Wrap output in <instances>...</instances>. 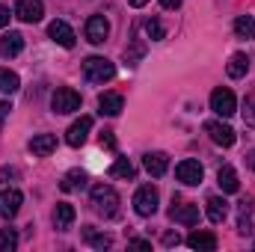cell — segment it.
I'll use <instances>...</instances> for the list:
<instances>
[{"label":"cell","instance_id":"cell-1","mask_svg":"<svg viewBox=\"0 0 255 252\" xmlns=\"http://www.w3.org/2000/svg\"><path fill=\"white\" fill-rule=\"evenodd\" d=\"M83 77L89 83H107V80L116 77V65L107 57H86L83 60Z\"/></svg>","mask_w":255,"mask_h":252},{"label":"cell","instance_id":"cell-2","mask_svg":"<svg viewBox=\"0 0 255 252\" xmlns=\"http://www.w3.org/2000/svg\"><path fill=\"white\" fill-rule=\"evenodd\" d=\"M92 208L101 217H116V211H119V193L110 187V184L92 187Z\"/></svg>","mask_w":255,"mask_h":252},{"label":"cell","instance_id":"cell-3","mask_svg":"<svg viewBox=\"0 0 255 252\" xmlns=\"http://www.w3.org/2000/svg\"><path fill=\"white\" fill-rule=\"evenodd\" d=\"M51 110L60 113V116L80 110V92H74L71 86H60V89L51 95Z\"/></svg>","mask_w":255,"mask_h":252},{"label":"cell","instance_id":"cell-4","mask_svg":"<svg viewBox=\"0 0 255 252\" xmlns=\"http://www.w3.org/2000/svg\"><path fill=\"white\" fill-rule=\"evenodd\" d=\"M211 110L217 113V116H223V119H229V116H235L238 113V101H235V92L232 89H214L211 92Z\"/></svg>","mask_w":255,"mask_h":252},{"label":"cell","instance_id":"cell-5","mask_svg":"<svg viewBox=\"0 0 255 252\" xmlns=\"http://www.w3.org/2000/svg\"><path fill=\"white\" fill-rule=\"evenodd\" d=\"M175 178L181 181V184H187V187H196V184H202V178H205V169H202V163L199 160H181L178 166H175Z\"/></svg>","mask_w":255,"mask_h":252},{"label":"cell","instance_id":"cell-6","mask_svg":"<svg viewBox=\"0 0 255 252\" xmlns=\"http://www.w3.org/2000/svg\"><path fill=\"white\" fill-rule=\"evenodd\" d=\"M133 211L139 217H151L157 211V190L151 187V184H145V187H139L133 193Z\"/></svg>","mask_w":255,"mask_h":252},{"label":"cell","instance_id":"cell-7","mask_svg":"<svg viewBox=\"0 0 255 252\" xmlns=\"http://www.w3.org/2000/svg\"><path fill=\"white\" fill-rule=\"evenodd\" d=\"M205 133L217 142V145H223V148H232L235 145V130L226 125V122H217V119H211V122H205Z\"/></svg>","mask_w":255,"mask_h":252},{"label":"cell","instance_id":"cell-8","mask_svg":"<svg viewBox=\"0 0 255 252\" xmlns=\"http://www.w3.org/2000/svg\"><path fill=\"white\" fill-rule=\"evenodd\" d=\"M45 15V3L42 0H18L15 3V18H21L24 24H36Z\"/></svg>","mask_w":255,"mask_h":252},{"label":"cell","instance_id":"cell-9","mask_svg":"<svg viewBox=\"0 0 255 252\" xmlns=\"http://www.w3.org/2000/svg\"><path fill=\"white\" fill-rule=\"evenodd\" d=\"M21 205H24L21 190H15V187L0 190V217H3V220H12V217L21 211Z\"/></svg>","mask_w":255,"mask_h":252},{"label":"cell","instance_id":"cell-10","mask_svg":"<svg viewBox=\"0 0 255 252\" xmlns=\"http://www.w3.org/2000/svg\"><path fill=\"white\" fill-rule=\"evenodd\" d=\"M107 36H110V21H107L104 15H92V18L86 21V39H89L92 45H104Z\"/></svg>","mask_w":255,"mask_h":252},{"label":"cell","instance_id":"cell-11","mask_svg":"<svg viewBox=\"0 0 255 252\" xmlns=\"http://www.w3.org/2000/svg\"><path fill=\"white\" fill-rule=\"evenodd\" d=\"M89 130H92V116H80V119H77L74 125L65 130V142L77 148V145H83V142H86Z\"/></svg>","mask_w":255,"mask_h":252},{"label":"cell","instance_id":"cell-12","mask_svg":"<svg viewBox=\"0 0 255 252\" xmlns=\"http://www.w3.org/2000/svg\"><path fill=\"white\" fill-rule=\"evenodd\" d=\"M48 36L60 45V48H74V42H77V36H74V30L65 24V21H51V27H48Z\"/></svg>","mask_w":255,"mask_h":252},{"label":"cell","instance_id":"cell-13","mask_svg":"<svg viewBox=\"0 0 255 252\" xmlns=\"http://www.w3.org/2000/svg\"><path fill=\"white\" fill-rule=\"evenodd\" d=\"M142 166H145L148 175L160 178V175H166V169H169V157H166L163 151H148V154L142 157Z\"/></svg>","mask_w":255,"mask_h":252},{"label":"cell","instance_id":"cell-14","mask_svg":"<svg viewBox=\"0 0 255 252\" xmlns=\"http://www.w3.org/2000/svg\"><path fill=\"white\" fill-rule=\"evenodd\" d=\"M122 107H125V98H122L119 92H104V95L98 98V113H101V116H119Z\"/></svg>","mask_w":255,"mask_h":252},{"label":"cell","instance_id":"cell-15","mask_svg":"<svg viewBox=\"0 0 255 252\" xmlns=\"http://www.w3.org/2000/svg\"><path fill=\"white\" fill-rule=\"evenodd\" d=\"M169 217L175 220V223H181V226H196L199 223V205H172L169 208Z\"/></svg>","mask_w":255,"mask_h":252},{"label":"cell","instance_id":"cell-16","mask_svg":"<svg viewBox=\"0 0 255 252\" xmlns=\"http://www.w3.org/2000/svg\"><path fill=\"white\" fill-rule=\"evenodd\" d=\"M205 214H208V220H211L214 226H220V223L229 217V202L220 199V196H211V199L205 202Z\"/></svg>","mask_w":255,"mask_h":252},{"label":"cell","instance_id":"cell-17","mask_svg":"<svg viewBox=\"0 0 255 252\" xmlns=\"http://www.w3.org/2000/svg\"><path fill=\"white\" fill-rule=\"evenodd\" d=\"M54 148H57V136H54V133H36V136L30 139V151H33L36 157H48Z\"/></svg>","mask_w":255,"mask_h":252},{"label":"cell","instance_id":"cell-18","mask_svg":"<svg viewBox=\"0 0 255 252\" xmlns=\"http://www.w3.org/2000/svg\"><path fill=\"white\" fill-rule=\"evenodd\" d=\"M21 51H24V36H21V33H6L3 42H0V54H3L6 60H12V57H18Z\"/></svg>","mask_w":255,"mask_h":252},{"label":"cell","instance_id":"cell-19","mask_svg":"<svg viewBox=\"0 0 255 252\" xmlns=\"http://www.w3.org/2000/svg\"><path fill=\"white\" fill-rule=\"evenodd\" d=\"M217 184L223 193H238L241 190V181H238V172L226 163V166H220V172H217Z\"/></svg>","mask_w":255,"mask_h":252},{"label":"cell","instance_id":"cell-20","mask_svg":"<svg viewBox=\"0 0 255 252\" xmlns=\"http://www.w3.org/2000/svg\"><path fill=\"white\" fill-rule=\"evenodd\" d=\"M74 205H68V202H60L57 205V211H54V226L60 229V232H65V229H71V223H74Z\"/></svg>","mask_w":255,"mask_h":252},{"label":"cell","instance_id":"cell-21","mask_svg":"<svg viewBox=\"0 0 255 252\" xmlns=\"http://www.w3.org/2000/svg\"><path fill=\"white\" fill-rule=\"evenodd\" d=\"M187 247L190 250H199V252H214L217 250V238L211 232H196V235L187 238Z\"/></svg>","mask_w":255,"mask_h":252},{"label":"cell","instance_id":"cell-22","mask_svg":"<svg viewBox=\"0 0 255 252\" xmlns=\"http://www.w3.org/2000/svg\"><path fill=\"white\" fill-rule=\"evenodd\" d=\"M83 241H86L92 250H107V247L113 244V238H110V235H101L95 226H83Z\"/></svg>","mask_w":255,"mask_h":252},{"label":"cell","instance_id":"cell-23","mask_svg":"<svg viewBox=\"0 0 255 252\" xmlns=\"http://www.w3.org/2000/svg\"><path fill=\"white\" fill-rule=\"evenodd\" d=\"M226 71H229L232 80L247 77V71H250V57H247V54H232V60H229V65H226Z\"/></svg>","mask_w":255,"mask_h":252},{"label":"cell","instance_id":"cell-24","mask_svg":"<svg viewBox=\"0 0 255 252\" xmlns=\"http://www.w3.org/2000/svg\"><path fill=\"white\" fill-rule=\"evenodd\" d=\"M18 89H21V77L15 71H9V68H0V92L3 95H15Z\"/></svg>","mask_w":255,"mask_h":252},{"label":"cell","instance_id":"cell-25","mask_svg":"<svg viewBox=\"0 0 255 252\" xmlns=\"http://www.w3.org/2000/svg\"><path fill=\"white\" fill-rule=\"evenodd\" d=\"M83 187H86V172H80V169L65 172V178L60 181V190H65V193H71V190H83Z\"/></svg>","mask_w":255,"mask_h":252},{"label":"cell","instance_id":"cell-26","mask_svg":"<svg viewBox=\"0 0 255 252\" xmlns=\"http://www.w3.org/2000/svg\"><path fill=\"white\" fill-rule=\"evenodd\" d=\"M235 33H238L241 39H255V18L253 15H238V21H235Z\"/></svg>","mask_w":255,"mask_h":252},{"label":"cell","instance_id":"cell-27","mask_svg":"<svg viewBox=\"0 0 255 252\" xmlns=\"http://www.w3.org/2000/svg\"><path fill=\"white\" fill-rule=\"evenodd\" d=\"M110 175L113 178H133V163L128 157H119L113 166H110Z\"/></svg>","mask_w":255,"mask_h":252},{"label":"cell","instance_id":"cell-28","mask_svg":"<svg viewBox=\"0 0 255 252\" xmlns=\"http://www.w3.org/2000/svg\"><path fill=\"white\" fill-rule=\"evenodd\" d=\"M145 36H148L151 42H160V39L166 36V27H163L157 18H148V21H145Z\"/></svg>","mask_w":255,"mask_h":252},{"label":"cell","instance_id":"cell-29","mask_svg":"<svg viewBox=\"0 0 255 252\" xmlns=\"http://www.w3.org/2000/svg\"><path fill=\"white\" fill-rule=\"evenodd\" d=\"M18 247V232L15 229H3L0 232V252H12Z\"/></svg>","mask_w":255,"mask_h":252},{"label":"cell","instance_id":"cell-30","mask_svg":"<svg viewBox=\"0 0 255 252\" xmlns=\"http://www.w3.org/2000/svg\"><path fill=\"white\" fill-rule=\"evenodd\" d=\"M244 122L255 127V95H247L244 98Z\"/></svg>","mask_w":255,"mask_h":252},{"label":"cell","instance_id":"cell-31","mask_svg":"<svg viewBox=\"0 0 255 252\" xmlns=\"http://www.w3.org/2000/svg\"><path fill=\"white\" fill-rule=\"evenodd\" d=\"M178 244H181V238H178L175 232H166V235H163V247H178Z\"/></svg>","mask_w":255,"mask_h":252},{"label":"cell","instance_id":"cell-32","mask_svg":"<svg viewBox=\"0 0 255 252\" xmlns=\"http://www.w3.org/2000/svg\"><path fill=\"white\" fill-rule=\"evenodd\" d=\"M9 178H18V169L15 166H3L0 169V181H9Z\"/></svg>","mask_w":255,"mask_h":252},{"label":"cell","instance_id":"cell-33","mask_svg":"<svg viewBox=\"0 0 255 252\" xmlns=\"http://www.w3.org/2000/svg\"><path fill=\"white\" fill-rule=\"evenodd\" d=\"M9 113H12V104H9V101H0V125L9 119Z\"/></svg>","mask_w":255,"mask_h":252},{"label":"cell","instance_id":"cell-34","mask_svg":"<svg viewBox=\"0 0 255 252\" xmlns=\"http://www.w3.org/2000/svg\"><path fill=\"white\" fill-rule=\"evenodd\" d=\"M9 18H12V15H9V6H3V3H0V30L9 24Z\"/></svg>","mask_w":255,"mask_h":252},{"label":"cell","instance_id":"cell-35","mask_svg":"<svg viewBox=\"0 0 255 252\" xmlns=\"http://www.w3.org/2000/svg\"><path fill=\"white\" fill-rule=\"evenodd\" d=\"M101 145H107V148H113V145H116V139H113V133H110V130H104V136H101Z\"/></svg>","mask_w":255,"mask_h":252},{"label":"cell","instance_id":"cell-36","mask_svg":"<svg viewBox=\"0 0 255 252\" xmlns=\"http://www.w3.org/2000/svg\"><path fill=\"white\" fill-rule=\"evenodd\" d=\"M130 247H136V250H151V244H148V241H142V238H133V241H130Z\"/></svg>","mask_w":255,"mask_h":252},{"label":"cell","instance_id":"cell-37","mask_svg":"<svg viewBox=\"0 0 255 252\" xmlns=\"http://www.w3.org/2000/svg\"><path fill=\"white\" fill-rule=\"evenodd\" d=\"M163 3V9H178L181 6V0H160Z\"/></svg>","mask_w":255,"mask_h":252},{"label":"cell","instance_id":"cell-38","mask_svg":"<svg viewBox=\"0 0 255 252\" xmlns=\"http://www.w3.org/2000/svg\"><path fill=\"white\" fill-rule=\"evenodd\" d=\"M247 166H250V169L255 172V148L250 151V154H247Z\"/></svg>","mask_w":255,"mask_h":252},{"label":"cell","instance_id":"cell-39","mask_svg":"<svg viewBox=\"0 0 255 252\" xmlns=\"http://www.w3.org/2000/svg\"><path fill=\"white\" fill-rule=\"evenodd\" d=\"M128 3H130V6H133V9H142V6H145V3H148V0H128Z\"/></svg>","mask_w":255,"mask_h":252}]
</instances>
